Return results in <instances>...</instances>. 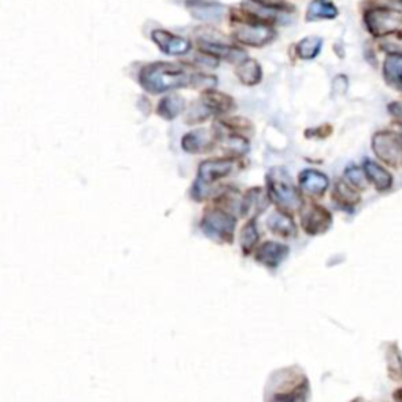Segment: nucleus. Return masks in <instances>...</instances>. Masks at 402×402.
Returning a JSON list of instances; mask_svg holds the SVG:
<instances>
[{
	"mask_svg": "<svg viewBox=\"0 0 402 402\" xmlns=\"http://www.w3.org/2000/svg\"><path fill=\"white\" fill-rule=\"evenodd\" d=\"M267 186H269V198L278 206L280 211L286 214H296L300 212L303 208V198L300 192L291 182L288 171L285 169H274L267 175Z\"/></svg>",
	"mask_w": 402,
	"mask_h": 402,
	"instance_id": "f03ea898",
	"label": "nucleus"
},
{
	"mask_svg": "<svg viewBox=\"0 0 402 402\" xmlns=\"http://www.w3.org/2000/svg\"><path fill=\"white\" fill-rule=\"evenodd\" d=\"M335 198L338 201H341L343 206H352L360 201V195L357 193V189L350 186V184L343 180L336 182V189H335Z\"/></svg>",
	"mask_w": 402,
	"mask_h": 402,
	"instance_id": "412c9836",
	"label": "nucleus"
},
{
	"mask_svg": "<svg viewBox=\"0 0 402 402\" xmlns=\"http://www.w3.org/2000/svg\"><path fill=\"white\" fill-rule=\"evenodd\" d=\"M236 74L242 84L256 85L261 80V66L255 60L245 59L239 63Z\"/></svg>",
	"mask_w": 402,
	"mask_h": 402,
	"instance_id": "a211bd4d",
	"label": "nucleus"
},
{
	"mask_svg": "<svg viewBox=\"0 0 402 402\" xmlns=\"http://www.w3.org/2000/svg\"><path fill=\"white\" fill-rule=\"evenodd\" d=\"M320 48H323V39H320L319 37H308L298 43L297 50H298V55H300V59L312 60L319 54Z\"/></svg>",
	"mask_w": 402,
	"mask_h": 402,
	"instance_id": "5701e85b",
	"label": "nucleus"
},
{
	"mask_svg": "<svg viewBox=\"0 0 402 402\" xmlns=\"http://www.w3.org/2000/svg\"><path fill=\"white\" fill-rule=\"evenodd\" d=\"M234 39L245 46H253V48H261V46L271 43L275 38V32L264 22H240L234 28Z\"/></svg>",
	"mask_w": 402,
	"mask_h": 402,
	"instance_id": "423d86ee",
	"label": "nucleus"
},
{
	"mask_svg": "<svg viewBox=\"0 0 402 402\" xmlns=\"http://www.w3.org/2000/svg\"><path fill=\"white\" fill-rule=\"evenodd\" d=\"M372 149L383 164L390 166L402 165V135L394 131H381L372 137Z\"/></svg>",
	"mask_w": 402,
	"mask_h": 402,
	"instance_id": "7ed1b4c3",
	"label": "nucleus"
},
{
	"mask_svg": "<svg viewBox=\"0 0 402 402\" xmlns=\"http://www.w3.org/2000/svg\"><path fill=\"white\" fill-rule=\"evenodd\" d=\"M344 180H346L350 186L357 189V191H363V189H366V173H365V170L363 169H358V166H347V170H346V173H344Z\"/></svg>",
	"mask_w": 402,
	"mask_h": 402,
	"instance_id": "393cba45",
	"label": "nucleus"
},
{
	"mask_svg": "<svg viewBox=\"0 0 402 402\" xmlns=\"http://www.w3.org/2000/svg\"><path fill=\"white\" fill-rule=\"evenodd\" d=\"M363 170L366 173V178L370 180L372 184H374L377 191H388L393 184V178L388 173L387 170L383 169L381 164L374 162V160L366 159L363 162Z\"/></svg>",
	"mask_w": 402,
	"mask_h": 402,
	"instance_id": "ddd939ff",
	"label": "nucleus"
},
{
	"mask_svg": "<svg viewBox=\"0 0 402 402\" xmlns=\"http://www.w3.org/2000/svg\"><path fill=\"white\" fill-rule=\"evenodd\" d=\"M182 108H184V99H181L180 96L173 95L162 99V102L159 104V113H160V117H164L166 119H173L182 112Z\"/></svg>",
	"mask_w": 402,
	"mask_h": 402,
	"instance_id": "4be33fe9",
	"label": "nucleus"
},
{
	"mask_svg": "<svg viewBox=\"0 0 402 402\" xmlns=\"http://www.w3.org/2000/svg\"><path fill=\"white\" fill-rule=\"evenodd\" d=\"M153 41L159 46L162 52L169 55H182L191 49V43L186 38L176 37L166 30H154Z\"/></svg>",
	"mask_w": 402,
	"mask_h": 402,
	"instance_id": "1a4fd4ad",
	"label": "nucleus"
},
{
	"mask_svg": "<svg viewBox=\"0 0 402 402\" xmlns=\"http://www.w3.org/2000/svg\"><path fill=\"white\" fill-rule=\"evenodd\" d=\"M399 134H401V135H402V129H401V131H399Z\"/></svg>",
	"mask_w": 402,
	"mask_h": 402,
	"instance_id": "bb28decb",
	"label": "nucleus"
},
{
	"mask_svg": "<svg viewBox=\"0 0 402 402\" xmlns=\"http://www.w3.org/2000/svg\"><path fill=\"white\" fill-rule=\"evenodd\" d=\"M338 15V10L333 7L332 3H325L323 0H314V2L309 3L308 11H307V19L308 21H316V19H332Z\"/></svg>",
	"mask_w": 402,
	"mask_h": 402,
	"instance_id": "aec40b11",
	"label": "nucleus"
},
{
	"mask_svg": "<svg viewBox=\"0 0 402 402\" xmlns=\"http://www.w3.org/2000/svg\"><path fill=\"white\" fill-rule=\"evenodd\" d=\"M289 255V249L280 242H264L256 251V261H260L266 267H278L281 261Z\"/></svg>",
	"mask_w": 402,
	"mask_h": 402,
	"instance_id": "9b49d317",
	"label": "nucleus"
},
{
	"mask_svg": "<svg viewBox=\"0 0 402 402\" xmlns=\"http://www.w3.org/2000/svg\"><path fill=\"white\" fill-rule=\"evenodd\" d=\"M182 148L186 149L187 153H203L204 149H209V140L208 134H206L204 129H197L187 134L182 139Z\"/></svg>",
	"mask_w": 402,
	"mask_h": 402,
	"instance_id": "6ab92c4d",
	"label": "nucleus"
},
{
	"mask_svg": "<svg viewBox=\"0 0 402 402\" xmlns=\"http://www.w3.org/2000/svg\"><path fill=\"white\" fill-rule=\"evenodd\" d=\"M234 169V162L231 159H216V160H206L200 165L198 169V186H208L216 181L222 180V178L228 176Z\"/></svg>",
	"mask_w": 402,
	"mask_h": 402,
	"instance_id": "6e6552de",
	"label": "nucleus"
},
{
	"mask_svg": "<svg viewBox=\"0 0 402 402\" xmlns=\"http://www.w3.org/2000/svg\"><path fill=\"white\" fill-rule=\"evenodd\" d=\"M203 106L211 113H227L234 107V102L229 96L217 91H206L203 95Z\"/></svg>",
	"mask_w": 402,
	"mask_h": 402,
	"instance_id": "dca6fc26",
	"label": "nucleus"
},
{
	"mask_svg": "<svg viewBox=\"0 0 402 402\" xmlns=\"http://www.w3.org/2000/svg\"><path fill=\"white\" fill-rule=\"evenodd\" d=\"M365 22L374 37H387L402 27V13L393 8H371L366 11Z\"/></svg>",
	"mask_w": 402,
	"mask_h": 402,
	"instance_id": "20e7f679",
	"label": "nucleus"
},
{
	"mask_svg": "<svg viewBox=\"0 0 402 402\" xmlns=\"http://www.w3.org/2000/svg\"><path fill=\"white\" fill-rule=\"evenodd\" d=\"M234 227H236V219L222 211L206 212L201 220V229L206 236L219 240V242H231Z\"/></svg>",
	"mask_w": 402,
	"mask_h": 402,
	"instance_id": "39448f33",
	"label": "nucleus"
},
{
	"mask_svg": "<svg viewBox=\"0 0 402 402\" xmlns=\"http://www.w3.org/2000/svg\"><path fill=\"white\" fill-rule=\"evenodd\" d=\"M258 239H260V233H258V229H256L255 220H250L242 228V233H240V247H242L245 255H249L250 251L255 249V245L258 244Z\"/></svg>",
	"mask_w": 402,
	"mask_h": 402,
	"instance_id": "b1692460",
	"label": "nucleus"
},
{
	"mask_svg": "<svg viewBox=\"0 0 402 402\" xmlns=\"http://www.w3.org/2000/svg\"><path fill=\"white\" fill-rule=\"evenodd\" d=\"M140 82L143 88L149 93H164V91L187 87L193 82V76H191L182 66L175 63H151L143 68L140 74Z\"/></svg>",
	"mask_w": 402,
	"mask_h": 402,
	"instance_id": "f257e3e1",
	"label": "nucleus"
},
{
	"mask_svg": "<svg viewBox=\"0 0 402 402\" xmlns=\"http://www.w3.org/2000/svg\"><path fill=\"white\" fill-rule=\"evenodd\" d=\"M298 184L305 193L312 197H320L329 189V178L316 170H303L298 176Z\"/></svg>",
	"mask_w": 402,
	"mask_h": 402,
	"instance_id": "f8f14e48",
	"label": "nucleus"
},
{
	"mask_svg": "<svg viewBox=\"0 0 402 402\" xmlns=\"http://www.w3.org/2000/svg\"><path fill=\"white\" fill-rule=\"evenodd\" d=\"M388 111L402 126V102H392V104L388 106Z\"/></svg>",
	"mask_w": 402,
	"mask_h": 402,
	"instance_id": "a878e982",
	"label": "nucleus"
},
{
	"mask_svg": "<svg viewBox=\"0 0 402 402\" xmlns=\"http://www.w3.org/2000/svg\"><path fill=\"white\" fill-rule=\"evenodd\" d=\"M267 208V197L262 193L261 189H251L245 193V197L240 203V214L242 216H249L253 212V214H258L262 209Z\"/></svg>",
	"mask_w": 402,
	"mask_h": 402,
	"instance_id": "f3484780",
	"label": "nucleus"
},
{
	"mask_svg": "<svg viewBox=\"0 0 402 402\" xmlns=\"http://www.w3.org/2000/svg\"><path fill=\"white\" fill-rule=\"evenodd\" d=\"M267 227L274 234H277V236L285 239L294 238L297 233L294 222H292L289 214H286L283 211L274 212V214L267 219Z\"/></svg>",
	"mask_w": 402,
	"mask_h": 402,
	"instance_id": "4468645a",
	"label": "nucleus"
},
{
	"mask_svg": "<svg viewBox=\"0 0 402 402\" xmlns=\"http://www.w3.org/2000/svg\"><path fill=\"white\" fill-rule=\"evenodd\" d=\"M383 74L388 85L402 91V54H390L385 60Z\"/></svg>",
	"mask_w": 402,
	"mask_h": 402,
	"instance_id": "2eb2a0df",
	"label": "nucleus"
},
{
	"mask_svg": "<svg viewBox=\"0 0 402 402\" xmlns=\"http://www.w3.org/2000/svg\"><path fill=\"white\" fill-rule=\"evenodd\" d=\"M187 8L195 19L200 21H220L225 15V8L214 0H187Z\"/></svg>",
	"mask_w": 402,
	"mask_h": 402,
	"instance_id": "9d476101",
	"label": "nucleus"
},
{
	"mask_svg": "<svg viewBox=\"0 0 402 402\" xmlns=\"http://www.w3.org/2000/svg\"><path fill=\"white\" fill-rule=\"evenodd\" d=\"M302 228L309 236L323 234L332 225V214L319 204H303L302 208Z\"/></svg>",
	"mask_w": 402,
	"mask_h": 402,
	"instance_id": "0eeeda50",
	"label": "nucleus"
}]
</instances>
